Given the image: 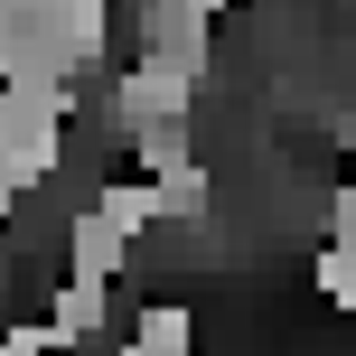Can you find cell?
Wrapping results in <instances>:
<instances>
[{
	"label": "cell",
	"mask_w": 356,
	"mask_h": 356,
	"mask_svg": "<svg viewBox=\"0 0 356 356\" xmlns=\"http://www.w3.org/2000/svg\"><path fill=\"white\" fill-rule=\"evenodd\" d=\"M197 85H207V75L169 66V56L122 66V75H113V131H141V122H169V113H197Z\"/></svg>",
	"instance_id": "1"
},
{
	"label": "cell",
	"mask_w": 356,
	"mask_h": 356,
	"mask_svg": "<svg viewBox=\"0 0 356 356\" xmlns=\"http://www.w3.org/2000/svg\"><path fill=\"white\" fill-rule=\"evenodd\" d=\"M141 56L207 75L216 66V0H141Z\"/></svg>",
	"instance_id": "2"
},
{
	"label": "cell",
	"mask_w": 356,
	"mask_h": 356,
	"mask_svg": "<svg viewBox=\"0 0 356 356\" xmlns=\"http://www.w3.org/2000/svg\"><path fill=\"white\" fill-rule=\"evenodd\" d=\"M131 253H141V234L122 225V216H104L85 197V207H75V225H66V272H94V282H122L131 272Z\"/></svg>",
	"instance_id": "3"
},
{
	"label": "cell",
	"mask_w": 356,
	"mask_h": 356,
	"mask_svg": "<svg viewBox=\"0 0 356 356\" xmlns=\"http://www.w3.org/2000/svg\"><path fill=\"white\" fill-rule=\"evenodd\" d=\"M47 319L66 328V347L104 338V319H113V282H94V272H66V282L47 291Z\"/></svg>",
	"instance_id": "4"
},
{
	"label": "cell",
	"mask_w": 356,
	"mask_h": 356,
	"mask_svg": "<svg viewBox=\"0 0 356 356\" xmlns=\"http://www.w3.org/2000/svg\"><path fill=\"white\" fill-rule=\"evenodd\" d=\"M122 141H131V169H141V178H188V169H207V160H197V141H188V113L141 122V131H122Z\"/></svg>",
	"instance_id": "5"
},
{
	"label": "cell",
	"mask_w": 356,
	"mask_h": 356,
	"mask_svg": "<svg viewBox=\"0 0 356 356\" xmlns=\"http://www.w3.org/2000/svg\"><path fill=\"white\" fill-rule=\"evenodd\" d=\"M188 347H197V328H188L178 300H150L141 319H131V356H188Z\"/></svg>",
	"instance_id": "6"
},
{
	"label": "cell",
	"mask_w": 356,
	"mask_h": 356,
	"mask_svg": "<svg viewBox=\"0 0 356 356\" xmlns=\"http://www.w3.org/2000/svg\"><path fill=\"white\" fill-rule=\"evenodd\" d=\"M319 300L338 309V319H356V253L347 244H319Z\"/></svg>",
	"instance_id": "7"
},
{
	"label": "cell",
	"mask_w": 356,
	"mask_h": 356,
	"mask_svg": "<svg viewBox=\"0 0 356 356\" xmlns=\"http://www.w3.org/2000/svg\"><path fill=\"white\" fill-rule=\"evenodd\" d=\"M47 347H66V328L38 309V319H19V328H0V356H47Z\"/></svg>",
	"instance_id": "8"
},
{
	"label": "cell",
	"mask_w": 356,
	"mask_h": 356,
	"mask_svg": "<svg viewBox=\"0 0 356 356\" xmlns=\"http://www.w3.org/2000/svg\"><path fill=\"white\" fill-rule=\"evenodd\" d=\"M328 244H356V169L328 188Z\"/></svg>",
	"instance_id": "9"
},
{
	"label": "cell",
	"mask_w": 356,
	"mask_h": 356,
	"mask_svg": "<svg viewBox=\"0 0 356 356\" xmlns=\"http://www.w3.org/2000/svg\"><path fill=\"white\" fill-rule=\"evenodd\" d=\"M347 253H356V244H347Z\"/></svg>",
	"instance_id": "10"
}]
</instances>
